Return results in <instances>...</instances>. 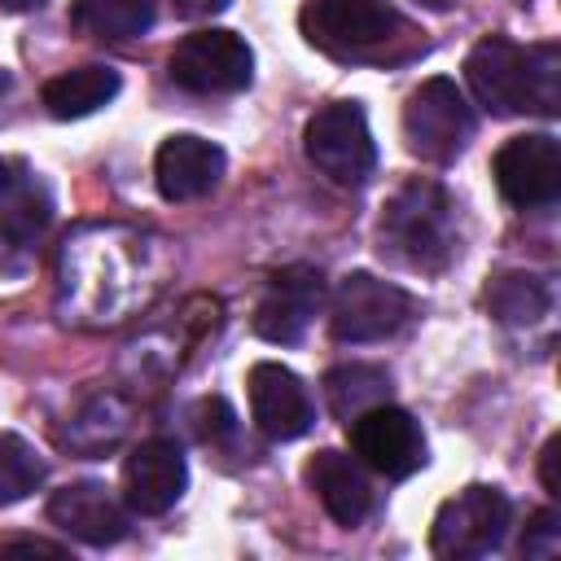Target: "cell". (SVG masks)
<instances>
[{"mask_svg":"<svg viewBox=\"0 0 561 561\" xmlns=\"http://www.w3.org/2000/svg\"><path fill=\"white\" fill-rule=\"evenodd\" d=\"M557 460H561V438L552 434L539 451V478H543V491L548 495H561V473H557Z\"/></svg>","mask_w":561,"mask_h":561,"instance_id":"27","label":"cell"},{"mask_svg":"<svg viewBox=\"0 0 561 561\" xmlns=\"http://www.w3.org/2000/svg\"><path fill=\"white\" fill-rule=\"evenodd\" d=\"M70 26L88 39L123 44L153 26V0H75Z\"/></svg>","mask_w":561,"mask_h":561,"instance_id":"18","label":"cell"},{"mask_svg":"<svg viewBox=\"0 0 561 561\" xmlns=\"http://www.w3.org/2000/svg\"><path fill=\"white\" fill-rule=\"evenodd\" d=\"M386 399H390V373L377 364H342L324 373V403L342 425Z\"/></svg>","mask_w":561,"mask_h":561,"instance_id":"19","label":"cell"},{"mask_svg":"<svg viewBox=\"0 0 561 561\" xmlns=\"http://www.w3.org/2000/svg\"><path fill=\"white\" fill-rule=\"evenodd\" d=\"M224 167H228V158H224V149L215 140L180 131V136H167L158 145L153 184H158V193L167 202H197L224 180Z\"/></svg>","mask_w":561,"mask_h":561,"instance_id":"15","label":"cell"},{"mask_svg":"<svg viewBox=\"0 0 561 561\" xmlns=\"http://www.w3.org/2000/svg\"><path fill=\"white\" fill-rule=\"evenodd\" d=\"M381 254L416 267L443 272L456 254V202L438 180H408L381 210Z\"/></svg>","mask_w":561,"mask_h":561,"instance_id":"2","label":"cell"},{"mask_svg":"<svg viewBox=\"0 0 561 561\" xmlns=\"http://www.w3.org/2000/svg\"><path fill=\"white\" fill-rule=\"evenodd\" d=\"M495 188L517 210H539L561 197V145L548 131H526L500 145L491 162Z\"/></svg>","mask_w":561,"mask_h":561,"instance_id":"9","label":"cell"},{"mask_svg":"<svg viewBox=\"0 0 561 561\" xmlns=\"http://www.w3.org/2000/svg\"><path fill=\"white\" fill-rule=\"evenodd\" d=\"M473 105L465 101V92L434 75L425 79L421 88H412L408 105H403V140H408V153H416L421 162H451L465 153V145L473 140Z\"/></svg>","mask_w":561,"mask_h":561,"instance_id":"4","label":"cell"},{"mask_svg":"<svg viewBox=\"0 0 561 561\" xmlns=\"http://www.w3.org/2000/svg\"><path fill=\"white\" fill-rule=\"evenodd\" d=\"M508 526H513V504L500 486H465L434 513L430 552L443 561H473L495 552Z\"/></svg>","mask_w":561,"mask_h":561,"instance_id":"5","label":"cell"},{"mask_svg":"<svg viewBox=\"0 0 561 561\" xmlns=\"http://www.w3.org/2000/svg\"><path fill=\"white\" fill-rule=\"evenodd\" d=\"M324 307V276L311 263H289L280 272H272L259 307H254V333L263 342L276 346H294L302 342L307 324L320 316Z\"/></svg>","mask_w":561,"mask_h":561,"instance_id":"11","label":"cell"},{"mask_svg":"<svg viewBox=\"0 0 561 561\" xmlns=\"http://www.w3.org/2000/svg\"><path fill=\"white\" fill-rule=\"evenodd\" d=\"M346 430L359 465H368L381 478H412L425 465V434L416 416L394 403H377L359 412L355 421H346Z\"/></svg>","mask_w":561,"mask_h":561,"instance_id":"10","label":"cell"},{"mask_svg":"<svg viewBox=\"0 0 561 561\" xmlns=\"http://www.w3.org/2000/svg\"><path fill=\"white\" fill-rule=\"evenodd\" d=\"M465 83L473 101L495 114H561V48L557 44H513L508 35H486L465 57Z\"/></svg>","mask_w":561,"mask_h":561,"instance_id":"1","label":"cell"},{"mask_svg":"<svg viewBox=\"0 0 561 561\" xmlns=\"http://www.w3.org/2000/svg\"><path fill=\"white\" fill-rule=\"evenodd\" d=\"M298 26L311 48L337 61L377 57L386 44L408 35V22L386 0H307Z\"/></svg>","mask_w":561,"mask_h":561,"instance_id":"3","label":"cell"},{"mask_svg":"<svg viewBox=\"0 0 561 561\" xmlns=\"http://www.w3.org/2000/svg\"><path fill=\"white\" fill-rule=\"evenodd\" d=\"M44 0H0V9L4 13H31V9H39Z\"/></svg>","mask_w":561,"mask_h":561,"instance_id":"29","label":"cell"},{"mask_svg":"<svg viewBox=\"0 0 561 561\" xmlns=\"http://www.w3.org/2000/svg\"><path fill=\"white\" fill-rule=\"evenodd\" d=\"M88 430H96L92 438H88V451H105V447H114L118 438H123V430H127V408H123V399H114V394H101V399H92L75 421H70V430H66V443H75V438H83Z\"/></svg>","mask_w":561,"mask_h":561,"instance_id":"23","label":"cell"},{"mask_svg":"<svg viewBox=\"0 0 561 561\" xmlns=\"http://www.w3.org/2000/svg\"><path fill=\"white\" fill-rule=\"evenodd\" d=\"M232 0H171V9L180 13V18H215V13H224Z\"/></svg>","mask_w":561,"mask_h":561,"instance_id":"28","label":"cell"},{"mask_svg":"<svg viewBox=\"0 0 561 561\" xmlns=\"http://www.w3.org/2000/svg\"><path fill=\"white\" fill-rule=\"evenodd\" d=\"M561 552V517L557 508H539L522 535V557H535V561H552Z\"/></svg>","mask_w":561,"mask_h":561,"instance_id":"24","label":"cell"},{"mask_svg":"<svg viewBox=\"0 0 561 561\" xmlns=\"http://www.w3.org/2000/svg\"><path fill=\"white\" fill-rule=\"evenodd\" d=\"M307 486L316 491V500L324 504V513L337 526H359L373 508V486L368 473L359 469V460H351L346 451H316L307 460Z\"/></svg>","mask_w":561,"mask_h":561,"instance_id":"16","label":"cell"},{"mask_svg":"<svg viewBox=\"0 0 561 561\" xmlns=\"http://www.w3.org/2000/svg\"><path fill=\"white\" fill-rule=\"evenodd\" d=\"M118 88H123V79L114 66H101V61L75 66L44 83V110L53 118H88L101 105H110L118 96Z\"/></svg>","mask_w":561,"mask_h":561,"instance_id":"17","label":"cell"},{"mask_svg":"<svg viewBox=\"0 0 561 561\" xmlns=\"http://www.w3.org/2000/svg\"><path fill=\"white\" fill-rule=\"evenodd\" d=\"M193 430H197L202 443L232 438V434H237V412H232L219 394H210V399H202V403L193 408Z\"/></svg>","mask_w":561,"mask_h":561,"instance_id":"25","label":"cell"},{"mask_svg":"<svg viewBox=\"0 0 561 561\" xmlns=\"http://www.w3.org/2000/svg\"><path fill=\"white\" fill-rule=\"evenodd\" d=\"M48 478L44 456L22 434H0V504H18Z\"/></svg>","mask_w":561,"mask_h":561,"instance_id":"22","label":"cell"},{"mask_svg":"<svg viewBox=\"0 0 561 561\" xmlns=\"http://www.w3.org/2000/svg\"><path fill=\"white\" fill-rule=\"evenodd\" d=\"M48 522L88 548H110L127 535V508L118 504V495L105 482H70V486L53 491Z\"/></svg>","mask_w":561,"mask_h":561,"instance_id":"14","label":"cell"},{"mask_svg":"<svg viewBox=\"0 0 561 561\" xmlns=\"http://www.w3.org/2000/svg\"><path fill=\"white\" fill-rule=\"evenodd\" d=\"M486 307H491V316H495L500 324H535L539 316H548L552 289H548L543 276L513 267V272L491 276V285H486Z\"/></svg>","mask_w":561,"mask_h":561,"instance_id":"20","label":"cell"},{"mask_svg":"<svg viewBox=\"0 0 561 561\" xmlns=\"http://www.w3.org/2000/svg\"><path fill=\"white\" fill-rule=\"evenodd\" d=\"M245 390H250V421L276 438V443H289V438H302L316 421V408H311V394L302 386V377L285 364H254L250 377H245Z\"/></svg>","mask_w":561,"mask_h":561,"instance_id":"12","label":"cell"},{"mask_svg":"<svg viewBox=\"0 0 561 561\" xmlns=\"http://www.w3.org/2000/svg\"><path fill=\"white\" fill-rule=\"evenodd\" d=\"M53 224V197L39 180L9 184L0 193V237L13 245H31Z\"/></svg>","mask_w":561,"mask_h":561,"instance_id":"21","label":"cell"},{"mask_svg":"<svg viewBox=\"0 0 561 561\" xmlns=\"http://www.w3.org/2000/svg\"><path fill=\"white\" fill-rule=\"evenodd\" d=\"M302 149L307 162L333 180V184H364L377 167V145L368 131V118L355 101H333L324 110H316L302 127Z\"/></svg>","mask_w":561,"mask_h":561,"instance_id":"6","label":"cell"},{"mask_svg":"<svg viewBox=\"0 0 561 561\" xmlns=\"http://www.w3.org/2000/svg\"><path fill=\"white\" fill-rule=\"evenodd\" d=\"M184 486H188V465L180 443L171 438H145L123 460V495H127V508L140 517L167 513L184 495Z\"/></svg>","mask_w":561,"mask_h":561,"instance_id":"13","label":"cell"},{"mask_svg":"<svg viewBox=\"0 0 561 561\" xmlns=\"http://www.w3.org/2000/svg\"><path fill=\"white\" fill-rule=\"evenodd\" d=\"M13 552H22V557H66L61 543H48V539H35V535H4L0 557H13Z\"/></svg>","mask_w":561,"mask_h":561,"instance_id":"26","label":"cell"},{"mask_svg":"<svg viewBox=\"0 0 561 561\" xmlns=\"http://www.w3.org/2000/svg\"><path fill=\"white\" fill-rule=\"evenodd\" d=\"M412 320V298L403 285L381 280L373 272H351L333 289L329 302V329L337 342H386Z\"/></svg>","mask_w":561,"mask_h":561,"instance_id":"8","label":"cell"},{"mask_svg":"<svg viewBox=\"0 0 561 561\" xmlns=\"http://www.w3.org/2000/svg\"><path fill=\"white\" fill-rule=\"evenodd\" d=\"M167 75L175 88L197 92V96H219V92H241L254 79V53L237 31L206 26L184 35L171 48Z\"/></svg>","mask_w":561,"mask_h":561,"instance_id":"7","label":"cell"},{"mask_svg":"<svg viewBox=\"0 0 561 561\" xmlns=\"http://www.w3.org/2000/svg\"><path fill=\"white\" fill-rule=\"evenodd\" d=\"M4 188H9V162L0 158V193H4Z\"/></svg>","mask_w":561,"mask_h":561,"instance_id":"30","label":"cell"},{"mask_svg":"<svg viewBox=\"0 0 561 561\" xmlns=\"http://www.w3.org/2000/svg\"><path fill=\"white\" fill-rule=\"evenodd\" d=\"M416 4H425V9H447L451 0H416Z\"/></svg>","mask_w":561,"mask_h":561,"instance_id":"31","label":"cell"}]
</instances>
